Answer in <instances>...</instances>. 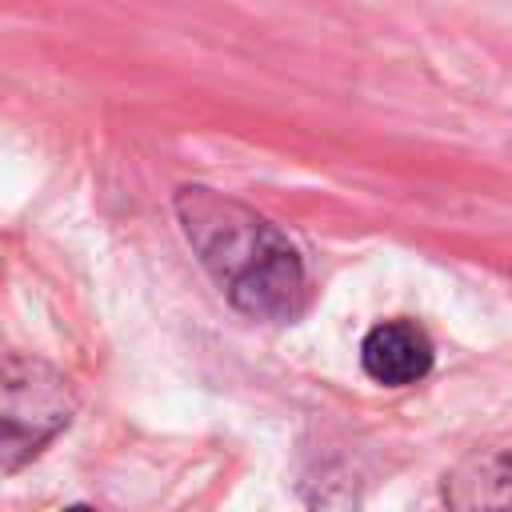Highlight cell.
Masks as SVG:
<instances>
[{"instance_id": "6da1fadb", "label": "cell", "mask_w": 512, "mask_h": 512, "mask_svg": "<svg viewBox=\"0 0 512 512\" xmlns=\"http://www.w3.org/2000/svg\"><path fill=\"white\" fill-rule=\"evenodd\" d=\"M172 208L200 268L240 316L260 324L304 316L312 300L304 256L268 216L208 184H180Z\"/></svg>"}, {"instance_id": "7a4b0ae2", "label": "cell", "mask_w": 512, "mask_h": 512, "mask_svg": "<svg viewBox=\"0 0 512 512\" xmlns=\"http://www.w3.org/2000/svg\"><path fill=\"white\" fill-rule=\"evenodd\" d=\"M76 416V392L40 356H0V468L36 460Z\"/></svg>"}, {"instance_id": "3957f363", "label": "cell", "mask_w": 512, "mask_h": 512, "mask_svg": "<svg viewBox=\"0 0 512 512\" xmlns=\"http://www.w3.org/2000/svg\"><path fill=\"white\" fill-rule=\"evenodd\" d=\"M436 364V344L416 320H380L360 340V368L380 388H412Z\"/></svg>"}, {"instance_id": "277c9868", "label": "cell", "mask_w": 512, "mask_h": 512, "mask_svg": "<svg viewBox=\"0 0 512 512\" xmlns=\"http://www.w3.org/2000/svg\"><path fill=\"white\" fill-rule=\"evenodd\" d=\"M448 508L484 512L512 508V448H476L444 472L440 488Z\"/></svg>"}]
</instances>
